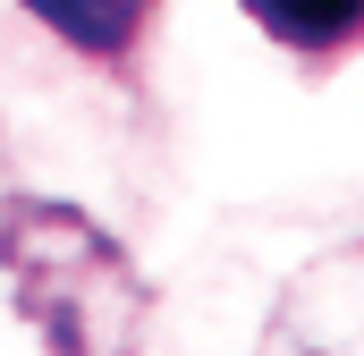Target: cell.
<instances>
[{"instance_id":"cell-4","label":"cell","mask_w":364,"mask_h":356,"mask_svg":"<svg viewBox=\"0 0 364 356\" xmlns=\"http://www.w3.org/2000/svg\"><path fill=\"white\" fill-rule=\"evenodd\" d=\"M26 9H43L68 43H85V51H127V34H136V0H26Z\"/></svg>"},{"instance_id":"cell-3","label":"cell","mask_w":364,"mask_h":356,"mask_svg":"<svg viewBox=\"0 0 364 356\" xmlns=\"http://www.w3.org/2000/svg\"><path fill=\"white\" fill-rule=\"evenodd\" d=\"M237 9L296 60H348L364 43V0H237Z\"/></svg>"},{"instance_id":"cell-2","label":"cell","mask_w":364,"mask_h":356,"mask_svg":"<svg viewBox=\"0 0 364 356\" xmlns=\"http://www.w3.org/2000/svg\"><path fill=\"white\" fill-rule=\"evenodd\" d=\"M263 356H364V246L322 255L314 271L288 280Z\"/></svg>"},{"instance_id":"cell-1","label":"cell","mask_w":364,"mask_h":356,"mask_svg":"<svg viewBox=\"0 0 364 356\" xmlns=\"http://www.w3.org/2000/svg\"><path fill=\"white\" fill-rule=\"evenodd\" d=\"M34 221H43V238H51V288H26V305L51 323V340L68 356H102L93 340V323H136V288H127V263L110 255V238H93L77 212H43L34 204Z\"/></svg>"}]
</instances>
